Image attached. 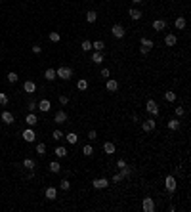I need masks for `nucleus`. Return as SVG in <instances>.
Here are the masks:
<instances>
[{
  "label": "nucleus",
  "mask_w": 191,
  "mask_h": 212,
  "mask_svg": "<svg viewBox=\"0 0 191 212\" xmlns=\"http://www.w3.org/2000/svg\"><path fill=\"white\" fill-rule=\"evenodd\" d=\"M55 75H58L61 80H69L71 76H73V69H71V67H67V65H63V67H58Z\"/></svg>",
  "instance_id": "obj_1"
},
{
  "label": "nucleus",
  "mask_w": 191,
  "mask_h": 212,
  "mask_svg": "<svg viewBox=\"0 0 191 212\" xmlns=\"http://www.w3.org/2000/svg\"><path fill=\"white\" fill-rule=\"evenodd\" d=\"M164 187H166L168 193H174V191H176L178 183H176V178H174V176H166V178H164Z\"/></svg>",
  "instance_id": "obj_2"
},
{
  "label": "nucleus",
  "mask_w": 191,
  "mask_h": 212,
  "mask_svg": "<svg viewBox=\"0 0 191 212\" xmlns=\"http://www.w3.org/2000/svg\"><path fill=\"white\" fill-rule=\"evenodd\" d=\"M145 109H147V113H151L153 117H157V115H159V105H157V101H155V100H147Z\"/></svg>",
  "instance_id": "obj_3"
},
{
  "label": "nucleus",
  "mask_w": 191,
  "mask_h": 212,
  "mask_svg": "<svg viewBox=\"0 0 191 212\" xmlns=\"http://www.w3.org/2000/svg\"><path fill=\"white\" fill-rule=\"evenodd\" d=\"M111 33H113V37H115V38H124V34H126L124 27H122V25H118V23L111 27Z\"/></svg>",
  "instance_id": "obj_4"
},
{
  "label": "nucleus",
  "mask_w": 191,
  "mask_h": 212,
  "mask_svg": "<svg viewBox=\"0 0 191 212\" xmlns=\"http://www.w3.org/2000/svg\"><path fill=\"white\" fill-rule=\"evenodd\" d=\"M21 136H23V140L27 141V143H33V141L37 140V134H34V130H31V128H25Z\"/></svg>",
  "instance_id": "obj_5"
},
{
  "label": "nucleus",
  "mask_w": 191,
  "mask_h": 212,
  "mask_svg": "<svg viewBox=\"0 0 191 212\" xmlns=\"http://www.w3.org/2000/svg\"><path fill=\"white\" fill-rule=\"evenodd\" d=\"M141 208H143V212H153L155 210V203L151 197H145L143 203H141Z\"/></svg>",
  "instance_id": "obj_6"
},
{
  "label": "nucleus",
  "mask_w": 191,
  "mask_h": 212,
  "mask_svg": "<svg viewBox=\"0 0 191 212\" xmlns=\"http://www.w3.org/2000/svg\"><path fill=\"white\" fill-rule=\"evenodd\" d=\"M155 126H157V122H155L153 118H147V121L141 122V130H143V132H153Z\"/></svg>",
  "instance_id": "obj_7"
},
{
  "label": "nucleus",
  "mask_w": 191,
  "mask_h": 212,
  "mask_svg": "<svg viewBox=\"0 0 191 212\" xmlns=\"http://www.w3.org/2000/svg\"><path fill=\"white\" fill-rule=\"evenodd\" d=\"M46 199L48 201H55V199H58V189H55L54 186H50V187H46Z\"/></svg>",
  "instance_id": "obj_8"
},
{
  "label": "nucleus",
  "mask_w": 191,
  "mask_h": 212,
  "mask_svg": "<svg viewBox=\"0 0 191 212\" xmlns=\"http://www.w3.org/2000/svg\"><path fill=\"white\" fill-rule=\"evenodd\" d=\"M92 186H94L96 189H105V187L109 186V182L105 180V178H96L94 182H92Z\"/></svg>",
  "instance_id": "obj_9"
},
{
  "label": "nucleus",
  "mask_w": 191,
  "mask_h": 212,
  "mask_svg": "<svg viewBox=\"0 0 191 212\" xmlns=\"http://www.w3.org/2000/svg\"><path fill=\"white\" fill-rule=\"evenodd\" d=\"M37 107L42 111V113H48L52 109V103H50V100H40L38 103H37Z\"/></svg>",
  "instance_id": "obj_10"
},
{
  "label": "nucleus",
  "mask_w": 191,
  "mask_h": 212,
  "mask_svg": "<svg viewBox=\"0 0 191 212\" xmlns=\"http://www.w3.org/2000/svg\"><path fill=\"white\" fill-rule=\"evenodd\" d=\"M153 29L157 31V33L164 31V29H166V19H155V21H153Z\"/></svg>",
  "instance_id": "obj_11"
},
{
  "label": "nucleus",
  "mask_w": 191,
  "mask_h": 212,
  "mask_svg": "<svg viewBox=\"0 0 191 212\" xmlns=\"http://www.w3.org/2000/svg\"><path fill=\"white\" fill-rule=\"evenodd\" d=\"M67 113L65 111H58V113H55V115H54V121L55 122H58V124H63V122H67Z\"/></svg>",
  "instance_id": "obj_12"
},
{
  "label": "nucleus",
  "mask_w": 191,
  "mask_h": 212,
  "mask_svg": "<svg viewBox=\"0 0 191 212\" xmlns=\"http://www.w3.org/2000/svg\"><path fill=\"white\" fill-rule=\"evenodd\" d=\"M23 90L27 92V94H34V90H37V84H34L33 80H25V84H23Z\"/></svg>",
  "instance_id": "obj_13"
},
{
  "label": "nucleus",
  "mask_w": 191,
  "mask_h": 212,
  "mask_svg": "<svg viewBox=\"0 0 191 212\" xmlns=\"http://www.w3.org/2000/svg\"><path fill=\"white\" fill-rule=\"evenodd\" d=\"M105 88H107V92H115V90H118V80L109 79L107 84H105Z\"/></svg>",
  "instance_id": "obj_14"
},
{
  "label": "nucleus",
  "mask_w": 191,
  "mask_h": 212,
  "mask_svg": "<svg viewBox=\"0 0 191 212\" xmlns=\"http://www.w3.org/2000/svg\"><path fill=\"white\" fill-rule=\"evenodd\" d=\"M25 122H27V124H29V126H34V124H37V122H38V117H37V115H34V113H29V115H27V117H25Z\"/></svg>",
  "instance_id": "obj_15"
},
{
  "label": "nucleus",
  "mask_w": 191,
  "mask_h": 212,
  "mask_svg": "<svg viewBox=\"0 0 191 212\" xmlns=\"http://www.w3.org/2000/svg\"><path fill=\"white\" fill-rule=\"evenodd\" d=\"M176 42H178V38H176V34H166V37H164V44L166 46H176Z\"/></svg>",
  "instance_id": "obj_16"
},
{
  "label": "nucleus",
  "mask_w": 191,
  "mask_h": 212,
  "mask_svg": "<svg viewBox=\"0 0 191 212\" xmlns=\"http://www.w3.org/2000/svg\"><path fill=\"white\" fill-rule=\"evenodd\" d=\"M0 117H2V121L6 124H13V115H12L10 111H2V115H0Z\"/></svg>",
  "instance_id": "obj_17"
},
{
  "label": "nucleus",
  "mask_w": 191,
  "mask_h": 212,
  "mask_svg": "<svg viewBox=\"0 0 191 212\" xmlns=\"http://www.w3.org/2000/svg\"><path fill=\"white\" fill-rule=\"evenodd\" d=\"M103 151L107 155H113V153H115V143H113V141H105V143H103Z\"/></svg>",
  "instance_id": "obj_18"
},
{
  "label": "nucleus",
  "mask_w": 191,
  "mask_h": 212,
  "mask_svg": "<svg viewBox=\"0 0 191 212\" xmlns=\"http://www.w3.org/2000/svg\"><path fill=\"white\" fill-rule=\"evenodd\" d=\"M63 138H65V140L69 141V143H71V145H75V143H76V141H79V136H76V134H75V132H69V134H65V136H63Z\"/></svg>",
  "instance_id": "obj_19"
},
{
  "label": "nucleus",
  "mask_w": 191,
  "mask_h": 212,
  "mask_svg": "<svg viewBox=\"0 0 191 212\" xmlns=\"http://www.w3.org/2000/svg\"><path fill=\"white\" fill-rule=\"evenodd\" d=\"M132 174H134V168L132 166H122L121 168V176H122V178H130Z\"/></svg>",
  "instance_id": "obj_20"
},
{
  "label": "nucleus",
  "mask_w": 191,
  "mask_h": 212,
  "mask_svg": "<svg viewBox=\"0 0 191 212\" xmlns=\"http://www.w3.org/2000/svg\"><path fill=\"white\" fill-rule=\"evenodd\" d=\"M103 48H105L103 40H96V42H92V50H94V52H103Z\"/></svg>",
  "instance_id": "obj_21"
},
{
  "label": "nucleus",
  "mask_w": 191,
  "mask_h": 212,
  "mask_svg": "<svg viewBox=\"0 0 191 212\" xmlns=\"http://www.w3.org/2000/svg\"><path fill=\"white\" fill-rule=\"evenodd\" d=\"M92 61L97 63V65L103 63V52H94V54H92Z\"/></svg>",
  "instance_id": "obj_22"
},
{
  "label": "nucleus",
  "mask_w": 191,
  "mask_h": 212,
  "mask_svg": "<svg viewBox=\"0 0 191 212\" xmlns=\"http://www.w3.org/2000/svg\"><path fill=\"white\" fill-rule=\"evenodd\" d=\"M54 153H55V157H58V159L67 157V149H65V147H61V145H59V147H55V151H54Z\"/></svg>",
  "instance_id": "obj_23"
},
{
  "label": "nucleus",
  "mask_w": 191,
  "mask_h": 212,
  "mask_svg": "<svg viewBox=\"0 0 191 212\" xmlns=\"http://www.w3.org/2000/svg\"><path fill=\"white\" fill-rule=\"evenodd\" d=\"M174 27H176V29H178V31H182L183 27H186V17H182V16H180L178 19L174 21Z\"/></svg>",
  "instance_id": "obj_24"
},
{
  "label": "nucleus",
  "mask_w": 191,
  "mask_h": 212,
  "mask_svg": "<svg viewBox=\"0 0 191 212\" xmlns=\"http://www.w3.org/2000/svg\"><path fill=\"white\" fill-rule=\"evenodd\" d=\"M44 79H46V80H54V79H58V75H55V69H46Z\"/></svg>",
  "instance_id": "obj_25"
},
{
  "label": "nucleus",
  "mask_w": 191,
  "mask_h": 212,
  "mask_svg": "<svg viewBox=\"0 0 191 212\" xmlns=\"http://www.w3.org/2000/svg\"><path fill=\"white\" fill-rule=\"evenodd\" d=\"M50 172H54V174H59V172H61V164H59L58 161L50 162Z\"/></svg>",
  "instance_id": "obj_26"
},
{
  "label": "nucleus",
  "mask_w": 191,
  "mask_h": 212,
  "mask_svg": "<svg viewBox=\"0 0 191 212\" xmlns=\"http://www.w3.org/2000/svg\"><path fill=\"white\" fill-rule=\"evenodd\" d=\"M92 153H94V147H92L90 143H86L82 147V155H84V157H92Z\"/></svg>",
  "instance_id": "obj_27"
},
{
  "label": "nucleus",
  "mask_w": 191,
  "mask_h": 212,
  "mask_svg": "<svg viewBox=\"0 0 191 212\" xmlns=\"http://www.w3.org/2000/svg\"><path fill=\"white\" fill-rule=\"evenodd\" d=\"M168 128L170 130H178L180 128V121L178 118H170V121H168Z\"/></svg>",
  "instance_id": "obj_28"
},
{
  "label": "nucleus",
  "mask_w": 191,
  "mask_h": 212,
  "mask_svg": "<svg viewBox=\"0 0 191 212\" xmlns=\"http://www.w3.org/2000/svg\"><path fill=\"white\" fill-rule=\"evenodd\" d=\"M128 16H130L134 21H138V19H141V12H140V10H134V8H132V10L128 12Z\"/></svg>",
  "instance_id": "obj_29"
},
{
  "label": "nucleus",
  "mask_w": 191,
  "mask_h": 212,
  "mask_svg": "<svg viewBox=\"0 0 191 212\" xmlns=\"http://www.w3.org/2000/svg\"><path fill=\"white\" fill-rule=\"evenodd\" d=\"M164 100L166 101H176V92H172V90H168V92H164Z\"/></svg>",
  "instance_id": "obj_30"
},
{
  "label": "nucleus",
  "mask_w": 191,
  "mask_h": 212,
  "mask_svg": "<svg viewBox=\"0 0 191 212\" xmlns=\"http://www.w3.org/2000/svg\"><path fill=\"white\" fill-rule=\"evenodd\" d=\"M140 44L143 46V48H149V50H151V48H153V40H151V38H145V37H143V38L140 40Z\"/></svg>",
  "instance_id": "obj_31"
},
{
  "label": "nucleus",
  "mask_w": 191,
  "mask_h": 212,
  "mask_svg": "<svg viewBox=\"0 0 191 212\" xmlns=\"http://www.w3.org/2000/svg\"><path fill=\"white\" fill-rule=\"evenodd\" d=\"M96 19H97V13H96L94 10H90V12L86 13V21H88V23H94Z\"/></svg>",
  "instance_id": "obj_32"
},
{
  "label": "nucleus",
  "mask_w": 191,
  "mask_h": 212,
  "mask_svg": "<svg viewBox=\"0 0 191 212\" xmlns=\"http://www.w3.org/2000/svg\"><path fill=\"white\" fill-rule=\"evenodd\" d=\"M23 166L27 168V170H34V161L33 159H25L23 161Z\"/></svg>",
  "instance_id": "obj_33"
},
{
  "label": "nucleus",
  "mask_w": 191,
  "mask_h": 212,
  "mask_svg": "<svg viewBox=\"0 0 191 212\" xmlns=\"http://www.w3.org/2000/svg\"><path fill=\"white\" fill-rule=\"evenodd\" d=\"M59 187L63 189V191H69V189H71V182H69L67 178H65V180H61V182H59Z\"/></svg>",
  "instance_id": "obj_34"
},
{
  "label": "nucleus",
  "mask_w": 191,
  "mask_h": 212,
  "mask_svg": "<svg viewBox=\"0 0 191 212\" xmlns=\"http://www.w3.org/2000/svg\"><path fill=\"white\" fill-rule=\"evenodd\" d=\"M80 48H82V52H90V50H92V42H90V40H82Z\"/></svg>",
  "instance_id": "obj_35"
},
{
  "label": "nucleus",
  "mask_w": 191,
  "mask_h": 212,
  "mask_svg": "<svg viewBox=\"0 0 191 212\" xmlns=\"http://www.w3.org/2000/svg\"><path fill=\"white\" fill-rule=\"evenodd\" d=\"M76 88H79V90H86L88 88V80L86 79H80L79 82H76Z\"/></svg>",
  "instance_id": "obj_36"
},
{
  "label": "nucleus",
  "mask_w": 191,
  "mask_h": 212,
  "mask_svg": "<svg viewBox=\"0 0 191 212\" xmlns=\"http://www.w3.org/2000/svg\"><path fill=\"white\" fill-rule=\"evenodd\" d=\"M6 79H8V82H17V79H19V76H17V73H13V71H12V73H8V76H6Z\"/></svg>",
  "instance_id": "obj_37"
},
{
  "label": "nucleus",
  "mask_w": 191,
  "mask_h": 212,
  "mask_svg": "<svg viewBox=\"0 0 191 212\" xmlns=\"http://www.w3.org/2000/svg\"><path fill=\"white\" fill-rule=\"evenodd\" d=\"M37 153L40 155V157H44V155H46V145L44 143H38L37 145Z\"/></svg>",
  "instance_id": "obj_38"
},
{
  "label": "nucleus",
  "mask_w": 191,
  "mask_h": 212,
  "mask_svg": "<svg viewBox=\"0 0 191 212\" xmlns=\"http://www.w3.org/2000/svg\"><path fill=\"white\" fill-rule=\"evenodd\" d=\"M50 40H52V42H59V40H61V34L55 33V31H52V33H50Z\"/></svg>",
  "instance_id": "obj_39"
},
{
  "label": "nucleus",
  "mask_w": 191,
  "mask_h": 212,
  "mask_svg": "<svg viewBox=\"0 0 191 212\" xmlns=\"http://www.w3.org/2000/svg\"><path fill=\"white\" fill-rule=\"evenodd\" d=\"M63 136H65V134H63L61 130H54V132H52V138H54V140H63Z\"/></svg>",
  "instance_id": "obj_40"
},
{
  "label": "nucleus",
  "mask_w": 191,
  "mask_h": 212,
  "mask_svg": "<svg viewBox=\"0 0 191 212\" xmlns=\"http://www.w3.org/2000/svg\"><path fill=\"white\" fill-rule=\"evenodd\" d=\"M6 103H8V96L4 92H0V105H6Z\"/></svg>",
  "instance_id": "obj_41"
},
{
  "label": "nucleus",
  "mask_w": 191,
  "mask_h": 212,
  "mask_svg": "<svg viewBox=\"0 0 191 212\" xmlns=\"http://www.w3.org/2000/svg\"><path fill=\"white\" fill-rule=\"evenodd\" d=\"M101 76H103V79H109V76H111V71H109L107 67H103V69H101Z\"/></svg>",
  "instance_id": "obj_42"
},
{
  "label": "nucleus",
  "mask_w": 191,
  "mask_h": 212,
  "mask_svg": "<svg viewBox=\"0 0 191 212\" xmlns=\"http://www.w3.org/2000/svg\"><path fill=\"white\" fill-rule=\"evenodd\" d=\"M174 113H176V117H182L183 113H186V109H183V107H176V109H174Z\"/></svg>",
  "instance_id": "obj_43"
},
{
  "label": "nucleus",
  "mask_w": 191,
  "mask_h": 212,
  "mask_svg": "<svg viewBox=\"0 0 191 212\" xmlns=\"http://www.w3.org/2000/svg\"><path fill=\"white\" fill-rule=\"evenodd\" d=\"M88 140H97V132L96 130H90L88 132Z\"/></svg>",
  "instance_id": "obj_44"
},
{
  "label": "nucleus",
  "mask_w": 191,
  "mask_h": 212,
  "mask_svg": "<svg viewBox=\"0 0 191 212\" xmlns=\"http://www.w3.org/2000/svg\"><path fill=\"white\" fill-rule=\"evenodd\" d=\"M27 109H29V111H34V109H38V107H37V101H34V100H31V101H29V107H27Z\"/></svg>",
  "instance_id": "obj_45"
},
{
  "label": "nucleus",
  "mask_w": 191,
  "mask_h": 212,
  "mask_svg": "<svg viewBox=\"0 0 191 212\" xmlns=\"http://www.w3.org/2000/svg\"><path fill=\"white\" fill-rule=\"evenodd\" d=\"M122 180V176H121V172H117L115 176H113V183H118V182H121Z\"/></svg>",
  "instance_id": "obj_46"
},
{
  "label": "nucleus",
  "mask_w": 191,
  "mask_h": 212,
  "mask_svg": "<svg viewBox=\"0 0 191 212\" xmlns=\"http://www.w3.org/2000/svg\"><path fill=\"white\" fill-rule=\"evenodd\" d=\"M59 103H61V105H67V103H69V97H67V96H59Z\"/></svg>",
  "instance_id": "obj_47"
},
{
  "label": "nucleus",
  "mask_w": 191,
  "mask_h": 212,
  "mask_svg": "<svg viewBox=\"0 0 191 212\" xmlns=\"http://www.w3.org/2000/svg\"><path fill=\"white\" fill-rule=\"evenodd\" d=\"M122 166H126V161L124 159H118L117 161V168H122Z\"/></svg>",
  "instance_id": "obj_48"
},
{
  "label": "nucleus",
  "mask_w": 191,
  "mask_h": 212,
  "mask_svg": "<svg viewBox=\"0 0 191 212\" xmlns=\"http://www.w3.org/2000/svg\"><path fill=\"white\" fill-rule=\"evenodd\" d=\"M33 52H34V54H40V52H42V46L34 44V46H33Z\"/></svg>",
  "instance_id": "obj_49"
},
{
  "label": "nucleus",
  "mask_w": 191,
  "mask_h": 212,
  "mask_svg": "<svg viewBox=\"0 0 191 212\" xmlns=\"http://www.w3.org/2000/svg\"><path fill=\"white\" fill-rule=\"evenodd\" d=\"M140 52H141V54H143V55H147V54H149L151 50H149V48H143V46H141V48H140Z\"/></svg>",
  "instance_id": "obj_50"
},
{
  "label": "nucleus",
  "mask_w": 191,
  "mask_h": 212,
  "mask_svg": "<svg viewBox=\"0 0 191 212\" xmlns=\"http://www.w3.org/2000/svg\"><path fill=\"white\" fill-rule=\"evenodd\" d=\"M132 2H134V4H140V2H143V0H132Z\"/></svg>",
  "instance_id": "obj_51"
}]
</instances>
